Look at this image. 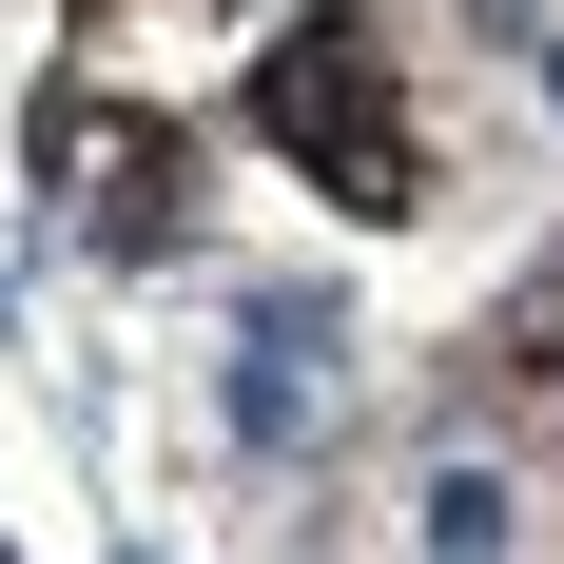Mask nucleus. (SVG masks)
<instances>
[{
	"label": "nucleus",
	"mask_w": 564,
	"mask_h": 564,
	"mask_svg": "<svg viewBox=\"0 0 564 564\" xmlns=\"http://www.w3.org/2000/svg\"><path fill=\"white\" fill-rule=\"evenodd\" d=\"M253 117H273V156H292V175H332L350 215H429V156H409V98H390V40H370V20L273 40Z\"/></svg>",
	"instance_id": "nucleus-1"
},
{
	"label": "nucleus",
	"mask_w": 564,
	"mask_h": 564,
	"mask_svg": "<svg viewBox=\"0 0 564 564\" xmlns=\"http://www.w3.org/2000/svg\"><path fill=\"white\" fill-rule=\"evenodd\" d=\"M409 545L429 564H507V467H429L409 487Z\"/></svg>",
	"instance_id": "nucleus-2"
},
{
	"label": "nucleus",
	"mask_w": 564,
	"mask_h": 564,
	"mask_svg": "<svg viewBox=\"0 0 564 564\" xmlns=\"http://www.w3.org/2000/svg\"><path fill=\"white\" fill-rule=\"evenodd\" d=\"M215 409H234V448H312V370H292V350H253V332H234V370H215Z\"/></svg>",
	"instance_id": "nucleus-3"
},
{
	"label": "nucleus",
	"mask_w": 564,
	"mask_h": 564,
	"mask_svg": "<svg viewBox=\"0 0 564 564\" xmlns=\"http://www.w3.org/2000/svg\"><path fill=\"white\" fill-rule=\"evenodd\" d=\"M234 332H253V350H292V370H332V350H350V312H332V292H312V273H273V292H253V312H234Z\"/></svg>",
	"instance_id": "nucleus-4"
}]
</instances>
